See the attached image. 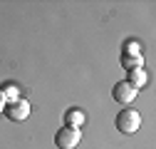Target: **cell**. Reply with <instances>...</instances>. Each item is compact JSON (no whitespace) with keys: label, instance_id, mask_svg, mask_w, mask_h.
I'll list each match as a JSON object with an SVG mask.
<instances>
[{"label":"cell","instance_id":"obj_5","mask_svg":"<svg viewBox=\"0 0 156 149\" xmlns=\"http://www.w3.org/2000/svg\"><path fill=\"white\" fill-rule=\"evenodd\" d=\"M65 124L72 127V129H80L84 124V112L82 109H67V114H65Z\"/></svg>","mask_w":156,"mask_h":149},{"label":"cell","instance_id":"obj_7","mask_svg":"<svg viewBox=\"0 0 156 149\" xmlns=\"http://www.w3.org/2000/svg\"><path fill=\"white\" fill-rule=\"evenodd\" d=\"M0 92H3V97H5V102H15V100H20V95H17V87H15L12 82L3 85V87H0Z\"/></svg>","mask_w":156,"mask_h":149},{"label":"cell","instance_id":"obj_6","mask_svg":"<svg viewBox=\"0 0 156 149\" xmlns=\"http://www.w3.org/2000/svg\"><path fill=\"white\" fill-rule=\"evenodd\" d=\"M146 80H149V74L144 72V67H139V70H131V72H129V80H126V82H129L134 89H139V87L146 85Z\"/></svg>","mask_w":156,"mask_h":149},{"label":"cell","instance_id":"obj_3","mask_svg":"<svg viewBox=\"0 0 156 149\" xmlns=\"http://www.w3.org/2000/svg\"><path fill=\"white\" fill-rule=\"evenodd\" d=\"M55 144L60 149H74L80 144V129H72V127H62L60 132L55 134Z\"/></svg>","mask_w":156,"mask_h":149},{"label":"cell","instance_id":"obj_9","mask_svg":"<svg viewBox=\"0 0 156 149\" xmlns=\"http://www.w3.org/2000/svg\"><path fill=\"white\" fill-rule=\"evenodd\" d=\"M124 55H126V57H139V55H141V47H139V42H126V47H124Z\"/></svg>","mask_w":156,"mask_h":149},{"label":"cell","instance_id":"obj_2","mask_svg":"<svg viewBox=\"0 0 156 149\" xmlns=\"http://www.w3.org/2000/svg\"><path fill=\"white\" fill-rule=\"evenodd\" d=\"M3 114L10 119V122H23L30 117V102L27 100H15V102H5V109H3Z\"/></svg>","mask_w":156,"mask_h":149},{"label":"cell","instance_id":"obj_8","mask_svg":"<svg viewBox=\"0 0 156 149\" xmlns=\"http://www.w3.org/2000/svg\"><path fill=\"white\" fill-rule=\"evenodd\" d=\"M122 65L131 72V70H139L141 65H144V57L139 55V57H126V55H122Z\"/></svg>","mask_w":156,"mask_h":149},{"label":"cell","instance_id":"obj_4","mask_svg":"<svg viewBox=\"0 0 156 149\" xmlns=\"http://www.w3.org/2000/svg\"><path fill=\"white\" fill-rule=\"evenodd\" d=\"M112 97H114V102H119V104H131L134 97H136V89L129 82H116L114 89H112Z\"/></svg>","mask_w":156,"mask_h":149},{"label":"cell","instance_id":"obj_10","mask_svg":"<svg viewBox=\"0 0 156 149\" xmlns=\"http://www.w3.org/2000/svg\"><path fill=\"white\" fill-rule=\"evenodd\" d=\"M5 109V97H3V92H0V112Z\"/></svg>","mask_w":156,"mask_h":149},{"label":"cell","instance_id":"obj_1","mask_svg":"<svg viewBox=\"0 0 156 149\" xmlns=\"http://www.w3.org/2000/svg\"><path fill=\"white\" fill-rule=\"evenodd\" d=\"M114 124H116V129H119V132L134 134L136 129L141 127V117H139V112H134V109H122L119 114H116Z\"/></svg>","mask_w":156,"mask_h":149}]
</instances>
